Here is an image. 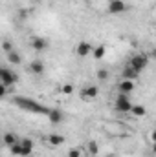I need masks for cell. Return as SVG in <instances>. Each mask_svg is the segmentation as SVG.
I'll return each mask as SVG.
<instances>
[{"label": "cell", "instance_id": "4fadbf2b", "mask_svg": "<svg viewBox=\"0 0 156 157\" xmlns=\"http://www.w3.org/2000/svg\"><path fill=\"white\" fill-rule=\"evenodd\" d=\"M48 143H50L51 146H61V144L64 143V137L59 135V133H51V135H48Z\"/></svg>", "mask_w": 156, "mask_h": 157}, {"label": "cell", "instance_id": "d6986e66", "mask_svg": "<svg viewBox=\"0 0 156 157\" xmlns=\"http://www.w3.org/2000/svg\"><path fill=\"white\" fill-rule=\"evenodd\" d=\"M105 51H107V48L101 44V46H97V48H94V51H92V55H94V59H103L105 57Z\"/></svg>", "mask_w": 156, "mask_h": 157}, {"label": "cell", "instance_id": "e0dca14e", "mask_svg": "<svg viewBox=\"0 0 156 157\" xmlns=\"http://www.w3.org/2000/svg\"><path fill=\"white\" fill-rule=\"evenodd\" d=\"M4 143H6V146H13L15 143H18V135H15V133H6V135H4Z\"/></svg>", "mask_w": 156, "mask_h": 157}, {"label": "cell", "instance_id": "52a82bcc", "mask_svg": "<svg viewBox=\"0 0 156 157\" xmlns=\"http://www.w3.org/2000/svg\"><path fill=\"white\" fill-rule=\"evenodd\" d=\"M117 90L119 93H132L134 91V80H129V78H121L119 84H117Z\"/></svg>", "mask_w": 156, "mask_h": 157}, {"label": "cell", "instance_id": "30bf717a", "mask_svg": "<svg viewBox=\"0 0 156 157\" xmlns=\"http://www.w3.org/2000/svg\"><path fill=\"white\" fill-rule=\"evenodd\" d=\"M121 77H123V78H129V80H134V78L140 77V71H138V70H134L130 64H127V66L123 68V73H121Z\"/></svg>", "mask_w": 156, "mask_h": 157}, {"label": "cell", "instance_id": "7c38bea8", "mask_svg": "<svg viewBox=\"0 0 156 157\" xmlns=\"http://www.w3.org/2000/svg\"><path fill=\"white\" fill-rule=\"evenodd\" d=\"M30 71L35 73V75L44 73V62H42V60H33V62L30 64Z\"/></svg>", "mask_w": 156, "mask_h": 157}, {"label": "cell", "instance_id": "ba28073f", "mask_svg": "<svg viewBox=\"0 0 156 157\" xmlns=\"http://www.w3.org/2000/svg\"><path fill=\"white\" fill-rule=\"evenodd\" d=\"M76 51H77V55H79V57H86V55H90V53L94 51V46H92L90 42L83 40V42H79V44H77Z\"/></svg>", "mask_w": 156, "mask_h": 157}, {"label": "cell", "instance_id": "5bb4252c", "mask_svg": "<svg viewBox=\"0 0 156 157\" xmlns=\"http://www.w3.org/2000/svg\"><path fill=\"white\" fill-rule=\"evenodd\" d=\"M7 60H9V64H22V57H20V53H17L15 49L13 51H9L7 53Z\"/></svg>", "mask_w": 156, "mask_h": 157}, {"label": "cell", "instance_id": "8fae6325", "mask_svg": "<svg viewBox=\"0 0 156 157\" xmlns=\"http://www.w3.org/2000/svg\"><path fill=\"white\" fill-rule=\"evenodd\" d=\"M48 119H50V122L59 124V122L64 119V115H63V112H61L59 108H51V110H50V113H48Z\"/></svg>", "mask_w": 156, "mask_h": 157}, {"label": "cell", "instance_id": "5b68a950", "mask_svg": "<svg viewBox=\"0 0 156 157\" xmlns=\"http://www.w3.org/2000/svg\"><path fill=\"white\" fill-rule=\"evenodd\" d=\"M30 46L35 51H46L48 49V40L42 39V37H31L30 39Z\"/></svg>", "mask_w": 156, "mask_h": 157}, {"label": "cell", "instance_id": "2e32d148", "mask_svg": "<svg viewBox=\"0 0 156 157\" xmlns=\"http://www.w3.org/2000/svg\"><path fill=\"white\" fill-rule=\"evenodd\" d=\"M132 115H136V117H143L145 113H147V110H145V106H142V104H132Z\"/></svg>", "mask_w": 156, "mask_h": 157}, {"label": "cell", "instance_id": "7a4b0ae2", "mask_svg": "<svg viewBox=\"0 0 156 157\" xmlns=\"http://www.w3.org/2000/svg\"><path fill=\"white\" fill-rule=\"evenodd\" d=\"M117 112H130L132 110V102L129 101V95L127 93H119L116 97V102H114Z\"/></svg>", "mask_w": 156, "mask_h": 157}, {"label": "cell", "instance_id": "44dd1931", "mask_svg": "<svg viewBox=\"0 0 156 157\" xmlns=\"http://www.w3.org/2000/svg\"><path fill=\"white\" fill-rule=\"evenodd\" d=\"M59 93H63V95H72V93H74V86H72V84H64V86L59 88Z\"/></svg>", "mask_w": 156, "mask_h": 157}, {"label": "cell", "instance_id": "d4e9b609", "mask_svg": "<svg viewBox=\"0 0 156 157\" xmlns=\"http://www.w3.org/2000/svg\"><path fill=\"white\" fill-rule=\"evenodd\" d=\"M151 139H153V141H154V143H156V130H154V132H153V133H151Z\"/></svg>", "mask_w": 156, "mask_h": 157}, {"label": "cell", "instance_id": "603a6c76", "mask_svg": "<svg viewBox=\"0 0 156 157\" xmlns=\"http://www.w3.org/2000/svg\"><path fill=\"white\" fill-rule=\"evenodd\" d=\"M96 75H97L99 80H107V78H109V71H107V70H97Z\"/></svg>", "mask_w": 156, "mask_h": 157}, {"label": "cell", "instance_id": "277c9868", "mask_svg": "<svg viewBox=\"0 0 156 157\" xmlns=\"http://www.w3.org/2000/svg\"><path fill=\"white\" fill-rule=\"evenodd\" d=\"M17 80H18V75H17L15 71H11L9 68H2V70H0V82H2V84L11 86V84H15Z\"/></svg>", "mask_w": 156, "mask_h": 157}, {"label": "cell", "instance_id": "83f0119b", "mask_svg": "<svg viewBox=\"0 0 156 157\" xmlns=\"http://www.w3.org/2000/svg\"><path fill=\"white\" fill-rule=\"evenodd\" d=\"M35 2H40V0H35Z\"/></svg>", "mask_w": 156, "mask_h": 157}, {"label": "cell", "instance_id": "ac0fdd59", "mask_svg": "<svg viewBox=\"0 0 156 157\" xmlns=\"http://www.w3.org/2000/svg\"><path fill=\"white\" fill-rule=\"evenodd\" d=\"M9 150H11V154L13 155H22L24 157V148H22V143L18 141V143H15L13 146H9Z\"/></svg>", "mask_w": 156, "mask_h": 157}, {"label": "cell", "instance_id": "6da1fadb", "mask_svg": "<svg viewBox=\"0 0 156 157\" xmlns=\"http://www.w3.org/2000/svg\"><path fill=\"white\" fill-rule=\"evenodd\" d=\"M15 104L26 112H31V113H40V115H48L51 108H46L39 102L31 101V99H26V97H15Z\"/></svg>", "mask_w": 156, "mask_h": 157}, {"label": "cell", "instance_id": "7402d4cb", "mask_svg": "<svg viewBox=\"0 0 156 157\" xmlns=\"http://www.w3.org/2000/svg\"><path fill=\"white\" fill-rule=\"evenodd\" d=\"M2 51H4L6 55H7L9 51H13V46H11V42H9V40H4V42H2Z\"/></svg>", "mask_w": 156, "mask_h": 157}, {"label": "cell", "instance_id": "3957f363", "mask_svg": "<svg viewBox=\"0 0 156 157\" xmlns=\"http://www.w3.org/2000/svg\"><path fill=\"white\" fill-rule=\"evenodd\" d=\"M129 64H130L134 70H138V71L142 73V71L147 68V64H149V59H147L145 55H142V53H140V55H132V59L129 60Z\"/></svg>", "mask_w": 156, "mask_h": 157}, {"label": "cell", "instance_id": "9a60e30c", "mask_svg": "<svg viewBox=\"0 0 156 157\" xmlns=\"http://www.w3.org/2000/svg\"><path fill=\"white\" fill-rule=\"evenodd\" d=\"M20 143H22V148H24V155H30L31 150H33V141H31L30 137H26V139H22Z\"/></svg>", "mask_w": 156, "mask_h": 157}, {"label": "cell", "instance_id": "9c48e42d", "mask_svg": "<svg viewBox=\"0 0 156 157\" xmlns=\"http://www.w3.org/2000/svg\"><path fill=\"white\" fill-rule=\"evenodd\" d=\"M125 9H127V4H125L123 0H110V2H109V11L114 13V15L123 13Z\"/></svg>", "mask_w": 156, "mask_h": 157}, {"label": "cell", "instance_id": "cb8c5ba5", "mask_svg": "<svg viewBox=\"0 0 156 157\" xmlns=\"http://www.w3.org/2000/svg\"><path fill=\"white\" fill-rule=\"evenodd\" d=\"M68 157H81V150H77V148H72V150L68 152Z\"/></svg>", "mask_w": 156, "mask_h": 157}, {"label": "cell", "instance_id": "ffe728a7", "mask_svg": "<svg viewBox=\"0 0 156 157\" xmlns=\"http://www.w3.org/2000/svg\"><path fill=\"white\" fill-rule=\"evenodd\" d=\"M86 148H88V154H92V155H97V154H99V146H97L96 141H88Z\"/></svg>", "mask_w": 156, "mask_h": 157}, {"label": "cell", "instance_id": "8992f818", "mask_svg": "<svg viewBox=\"0 0 156 157\" xmlns=\"http://www.w3.org/2000/svg\"><path fill=\"white\" fill-rule=\"evenodd\" d=\"M99 93V88L97 86H86L81 90V99L83 101H90V99H96Z\"/></svg>", "mask_w": 156, "mask_h": 157}, {"label": "cell", "instance_id": "4316f807", "mask_svg": "<svg viewBox=\"0 0 156 157\" xmlns=\"http://www.w3.org/2000/svg\"><path fill=\"white\" fill-rule=\"evenodd\" d=\"M154 57H156V48H154Z\"/></svg>", "mask_w": 156, "mask_h": 157}, {"label": "cell", "instance_id": "484cf974", "mask_svg": "<svg viewBox=\"0 0 156 157\" xmlns=\"http://www.w3.org/2000/svg\"><path fill=\"white\" fill-rule=\"evenodd\" d=\"M153 152H154V154H156V143H154V146H153Z\"/></svg>", "mask_w": 156, "mask_h": 157}]
</instances>
